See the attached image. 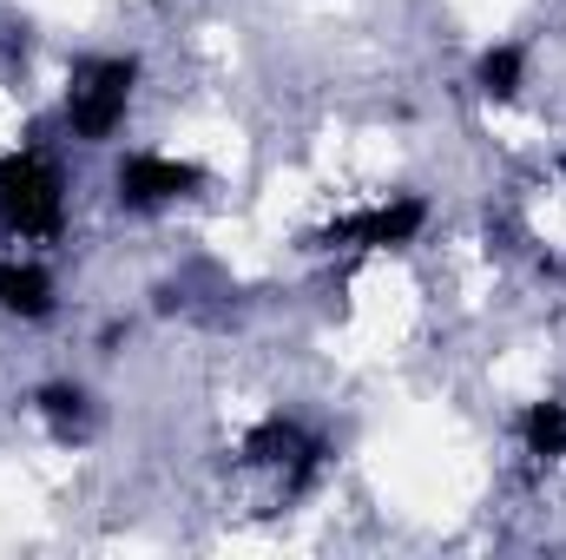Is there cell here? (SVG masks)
I'll return each mask as SVG.
<instances>
[{"mask_svg": "<svg viewBox=\"0 0 566 560\" xmlns=\"http://www.w3.org/2000/svg\"><path fill=\"white\" fill-rule=\"evenodd\" d=\"M139 93V53H86L66 73V100H60V126L80 145H113Z\"/></svg>", "mask_w": 566, "mask_h": 560, "instance_id": "cell-1", "label": "cell"}, {"mask_svg": "<svg viewBox=\"0 0 566 560\" xmlns=\"http://www.w3.org/2000/svg\"><path fill=\"white\" fill-rule=\"evenodd\" d=\"M0 225L27 245H53L66 238V172L46 158V139L33 126V139L0 158Z\"/></svg>", "mask_w": 566, "mask_h": 560, "instance_id": "cell-2", "label": "cell"}, {"mask_svg": "<svg viewBox=\"0 0 566 560\" xmlns=\"http://www.w3.org/2000/svg\"><path fill=\"white\" fill-rule=\"evenodd\" d=\"M428 231V198L422 191H396L382 205H363V211H343L329 218L323 231H310L303 245L310 251H402Z\"/></svg>", "mask_w": 566, "mask_h": 560, "instance_id": "cell-3", "label": "cell"}, {"mask_svg": "<svg viewBox=\"0 0 566 560\" xmlns=\"http://www.w3.org/2000/svg\"><path fill=\"white\" fill-rule=\"evenodd\" d=\"M244 462H251V468H283V475H290L283 495H310V488L323 481V468H329V442L310 435L290 409H271L264 422L244 428Z\"/></svg>", "mask_w": 566, "mask_h": 560, "instance_id": "cell-4", "label": "cell"}, {"mask_svg": "<svg viewBox=\"0 0 566 560\" xmlns=\"http://www.w3.org/2000/svg\"><path fill=\"white\" fill-rule=\"evenodd\" d=\"M191 191H205V165H191V158H171V152H126L119 165H113V198H119V211H165V205H178V198H191Z\"/></svg>", "mask_w": 566, "mask_h": 560, "instance_id": "cell-5", "label": "cell"}, {"mask_svg": "<svg viewBox=\"0 0 566 560\" xmlns=\"http://www.w3.org/2000/svg\"><path fill=\"white\" fill-rule=\"evenodd\" d=\"M60 310L53 297V271L33 265V258H0V317L13 323H46Z\"/></svg>", "mask_w": 566, "mask_h": 560, "instance_id": "cell-6", "label": "cell"}, {"mask_svg": "<svg viewBox=\"0 0 566 560\" xmlns=\"http://www.w3.org/2000/svg\"><path fill=\"white\" fill-rule=\"evenodd\" d=\"M521 86H527V46H521V40H501V46H488V53L474 60V93H481V100L514 106Z\"/></svg>", "mask_w": 566, "mask_h": 560, "instance_id": "cell-7", "label": "cell"}, {"mask_svg": "<svg viewBox=\"0 0 566 560\" xmlns=\"http://www.w3.org/2000/svg\"><path fill=\"white\" fill-rule=\"evenodd\" d=\"M514 435L534 462H566V396H541L514 416Z\"/></svg>", "mask_w": 566, "mask_h": 560, "instance_id": "cell-8", "label": "cell"}, {"mask_svg": "<svg viewBox=\"0 0 566 560\" xmlns=\"http://www.w3.org/2000/svg\"><path fill=\"white\" fill-rule=\"evenodd\" d=\"M33 409H40V416H46L53 428H60V435H66V442H73V435L86 428V409H93V396H86L80 383H40V390H33Z\"/></svg>", "mask_w": 566, "mask_h": 560, "instance_id": "cell-9", "label": "cell"}]
</instances>
